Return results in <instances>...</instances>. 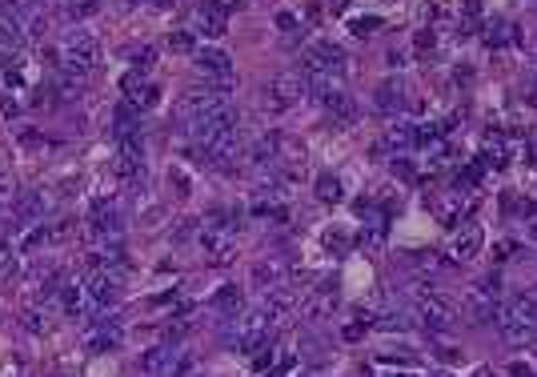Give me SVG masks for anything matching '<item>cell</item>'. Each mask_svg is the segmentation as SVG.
<instances>
[{
	"mask_svg": "<svg viewBox=\"0 0 537 377\" xmlns=\"http://www.w3.org/2000/svg\"><path fill=\"white\" fill-rule=\"evenodd\" d=\"M24 29H20L17 17H8V13H0V52H20L24 49Z\"/></svg>",
	"mask_w": 537,
	"mask_h": 377,
	"instance_id": "17",
	"label": "cell"
},
{
	"mask_svg": "<svg viewBox=\"0 0 537 377\" xmlns=\"http://www.w3.org/2000/svg\"><path fill=\"white\" fill-rule=\"evenodd\" d=\"M317 197L325 201V205H333V201H341V180L337 177H317Z\"/></svg>",
	"mask_w": 537,
	"mask_h": 377,
	"instance_id": "26",
	"label": "cell"
},
{
	"mask_svg": "<svg viewBox=\"0 0 537 377\" xmlns=\"http://www.w3.org/2000/svg\"><path fill=\"white\" fill-rule=\"evenodd\" d=\"M497 325H501V337L509 345H529L537 337V297L534 293L513 297V301L497 313Z\"/></svg>",
	"mask_w": 537,
	"mask_h": 377,
	"instance_id": "1",
	"label": "cell"
},
{
	"mask_svg": "<svg viewBox=\"0 0 537 377\" xmlns=\"http://www.w3.org/2000/svg\"><path fill=\"white\" fill-rule=\"evenodd\" d=\"M437 357L445 361V365H457V361H461V349H453V345H441V349H437Z\"/></svg>",
	"mask_w": 537,
	"mask_h": 377,
	"instance_id": "38",
	"label": "cell"
},
{
	"mask_svg": "<svg viewBox=\"0 0 537 377\" xmlns=\"http://www.w3.org/2000/svg\"><path fill=\"white\" fill-rule=\"evenodd\" d=\"M61 305H65V313H72V317H81L84 305H88V293H84V285H77V281H68V285H61Z\"/></svg>",
	"mask_w": 537,
	"mask_h": 377,
	"instance_id": "20",
	"label": "cell"
},
{
	"mask_svg": "<svg viewBox=\"0 0 537 377\" xmlns=\"http://www.w3.org/2000/svg\"><path fill=\"white\" fill-rule=\"evenodd\" d=\"M317 100H321V105H325L329 113L337 116V121H345V125H353V100H349V93H345V89H341L337 81L329 84V89H325V93H321Z\"/></svg>",
	"mask_w": 537,
	"mask_h": 377,
	"instance_id": "13",
	"label": "cell"
},
{
	"mask_svg": "<svg viewBox=\"0 0 537 377\" xmlns=\"http://www.w3.org/2000/svg\"><path fill=\"white\" fill-rule=\"evenodd\" d=\"M193 61L201 72H209V77H217V81H233V61H228V52L221 49H196Z\"/></svg>",
	"mask_w": 537,
	"mask_h": 377,
	"instance_id": "10",
	"label": "cell"
},
{
	"mask_svg": "<svg viewBox=\"0 0 537 377\" xmlns=\"http://www.w3.org/2000/svg\"><path fill=\"white\" fill-rule=\"evenodd\" d=\"M20 141H24V145H40V132L29 129V132H20Z\"/></svg>",
	"mask_w": 537,
	"mask_h": 377,
	"instance_id": "48",
	"label": "cell"
},
{
	"mask_svg": "<svg viewBox=\"0 0 537 377\" xmlns=\"http://www.w3.org/2000/svg\"><path fill=\"white\" fill-rule=\"evenodd\" d=\"M333 309H337V289H317V293L301 305V317H309V321H325V317H333Z\"/></svg>",
	"mask_w": 537,
	"mask_h": 377,
	"instance_id": "15",
	"label": "cell"
},
{
	"mask_svg": "<svg viewBox=\"0 0 537 377\" xmlns=\"http://www.w3.org/2000/svg\"><path fill=\"white\" fill-rule=\"evenodd\" d=\"M201 253H205L209 265H228L237 257V233L228 229V225H205V233H201Z\"/></svg>",
	"mask_w": 537,
	"mask_h": 377,
	"instance_id": "5",
	"label": "cell"
},
{
	"mask_svg": "<svg viewBox=\"0 0 537 377\" xmlns=\"http://www.w3.org/2000/svg\"><path fill=\"white\" fill-rule=\"evenodd\" d=\"M413 301H417V317H421V325L433 329V333H445V329L457 321L453 305H449L437 289H433V293H425V297H413Z\"/></svg>",
	"mask_w": 537,
	"mask_h": 377,
	"instance_id": "6",
	"label": "cell"
},
{
	"mask_svg": "<svg viewBox=\"0 0 537 377\" xmlns=\"http://www.w3.org/2000/svg\"><path fill=\"white\" fill-rule=\"evenodd\" d=\"M125 100H132V105H137V109H153V105H157V100H161V93H157V89H153V84H137V89H132V93H125Z\"/></svg>",
	"mask_w": 537,
	"mask_h": 377,
	"instance_id": "24",
	"label": "cell"
},
{
	"mask_svg": "<svg viewBox=\"0 0 537 377\" xmlns=\"http://www.w3.org/2000/svg\"><path fill=\"white\" fill-rule=\"evenodd\" d=\"M177 357H180V349L173 341H169V345H153V349L141 353V374H148V377H173L177 369H185V361H177Z\"/></svg>",
	"mask_w": 537,
	"mask_h": 377,
	"instance_id": "7",
	"label": "cell"
},
{
	"mask_svg": "<svg viewBox=\"0 0 537 377\" xmlns=\"http://www.w3.org/2000/svg\"><path fill=\"white\" fill-rule=\"evenodd\" d=\"M116 345H120V329L116 325H100L97 333L88 337V349H93V353H109V349H116Z\"/></svg>",
	"mask_w": 537,
	"mask_h": 377,
	"instance_id": "22",
	"label": "cell"
},
{
	"mask_svg": "<svg viewBox=\"0 0 537 377\" xmlns=\"http://www.w3.org/2000/svg\"><path fill=\"white\" fill-rule=\"evenodd\" d=\"M169 185H173V193H177V197H189V177H185L180 169H173V173H169Z\"/></svg>",
	"mask_w": 537,
	"mask_h": 377,
	"instance_id": "34",
	"label": "cell"
},
{
	"mask_svg": "<svg viewBox=\"0 0 537 377\" xmlns=\"http://www.w3.org/2000/svg\"><path fill=\"white\" fill-rule=\"evenodd\" d=\"M373 325H377V329H385V333H393V329L401 333V329H409V321L401 317V313H385V317H381V321H373Z\"/></svg>",
	"mask_w": 537,
	"mask_h": 377,
	"instance_id": "31",
	"label": "cell"
},
{
	"mask_svg": "<svg viewBox=\"0 0 537 377\" xmlns=\"http://www.w3.org/2000/svg\"><path fill=\"white\" fill-rule=\"evenodd\" d=\"M305 93H309V89L301 81V72H281V77H273V81L265 84V109H269V113H285V109H293Z\"/></svg>",
	"mask_w": 537,
	"mask_h": 377,
	"instance_id": "4",
	"label": "cell"
},
{
	"mask_svg": "<svg viewBox=\"0 0 537 377\" xmlns=\"http://www.w3.org/2000/svg\"><path fill=\"white\" fill-rule=\"evenodd\" d=\"M485 249V233L477 229V225H465V229L453 237V253H457V261H473L477 253Z\"/></svg>",
	"mask_w": 537,
	"mask_h": 377,
	"instance_id": "14",
	"label": "cell"
},
{
	"mask_svg": "<svg viewBox=\"0 0 537 377\" xmlns=\"http://www.w3.org/2000/svg\"><path fill=\"white\" fill-rule=\"evenodd\" d=\"M277 29L285 36H293L297 33V17H293V13H277Z\"/></svg>",
	"mask_w": 537,
	"mask_h": 377,
	"instance_id": "37",
	"label": "cell"
},
{
	"mask_svg": "<svg viewBox=\"0 0 537 377\" xmlns=\"http://www.w3.org/2000/svg\"><path fill=\"white\" fill-rule=\"evenodd\" d=\"M153 65V49H141L137 52V68H148Z\"/></svg>",
	"mask_w": 537,
	"mask_h": 377,
	"instance_id": "45",
	"label": "cell"
},
{
	"mask_svg": "<svg viewBox=\"0 0 537 377\" xmlns=\"http://www.w3.org/2000/svg\"><path fill=\"white\" fill-rule=\"evenodd\" d=\"M393 177H401L405 185H413V180H417V173H413V164H409V161H401V157H397V161H393Z\"/></svg>",
	"mask_w": 537,
	"mask_h": 377,
	"instance_id": "35",
	"label": "cell"
},
{
	"mask_svg": "<svg viewBox=\"0 0 537 377\" xmlns=\"http://www.w3.org/2000/svg\"><path fill=\"white\" fill-rule=\"evenodd\" d=\"M417 145V129L413 125H405V121H393L389 129H385V148H393V153H405V148Z\"/></svg>",
	"mask_w": 537,
	"mask_h": 377,
	"instance_id": "18",
	"label": "cell"
},
{
	"mask_svg": "<svg viewBox=\"0 0 537 377\" xmlns=\"http://www.w3.org/2000/svg\"><path fill=\"white\" fill-rule=\"evenodd\" d=\"M116 285H120V273L116 269H93L88 273V281H84V293H88V301L93 305H113L116 301Z\"/></svg>",
	"mask_w": 537,
	"mask_h": 377,
	"instance_id": "9",
	"label": "cell"
},
{
	"mask_svg": "<svg viewBox=\"0 0 537 377\" xmlns=\"http://www.w3.org/2000/svg\"><path fill=\"white\" fill-rule=\"evenodd\" d=\"M373 105L385 116H397L401 113V105H405V84L401 81H381L377 84V93H373Z\"/></svg>",
	"mask_w": 537,
	"mask_h": 377,
	"instance_id": "12",
	"label": "cell"
},
{
	"mask_svg": "<svg viewBox=\"0 0 537 377\" xmlns=\"http://www.w3.org/2000/svg\"><path fill=\"white\" fill-rule=\"evenodd\" d=\"M413 45H417V49H433V45H437V33H433V29H421V33L413 36Z\"/></svg>",
	"mask_w": 537,
	"mask_h": 377,
	"instance_id": "36",
	"label": "cell"
},
{
	"mask_svg": "<svg viewBox=\"0 0 537 377\" xmlns=\"http://www.w3.org/2000/svg\"><path fill=\"white\" fill-rule=\"evenodd\" d=\"M509 377H534V369H529L525 361H513V365H509Z\"/></svg>",
	"mask_w": 537,
	"mask_h": 377,
	"instance_id": "43",
	"label": "cell"
},
{
	"mask_svg": "<svg viewBox=\"0 0 537 377\" xmlns=\"http://www.w3.org/2000/svg\"><path fill=\"white\" fill-rule=\"evenodd\" d=\"M461 13H465V20L473 24V20L481 17V0H465V4H461Z\"/></svg>",
	"mask_w": 537,
	"mask_h": 377,
	"instance_id": "39",
	"label": "cell"
},
{
	"mask_svg": "<svg viewBox=\"0 0 537 377\" xmlns=\"http://www.w3.org/2000/svg\"><path fill=\"white\" fill-rule=\"evenodd\" d=\"M237 0H205L196 8V33L205 36H225L228 33V13H233Z\"/></svg>",
	"mask_w": 537,
	"mask_h": 377,
	"instance_id": "8",
	"label": "cell"
},
{
	"mask_svg": "<svg viewBox=\"0 0 537 377\" xmlns=\"http://www.w3.org/2000/svg\"><path fill=\"white\" fill-rule=\"evenodd\" d=\"M93 233H97V237H113L116 241V237L125 233V217H120V209L97 201V209H93Z\"/></svg>",
	"mask_w": 537,
	"mask_h": 377,
	"instance_id": "11",
	"label": "cell"
},
{
	"mask_svg": "<svg viewBox=\"0 0 537 377\" xmlns=\"http://www.w3.org/2000/svg\"><path fill=\"white\" fill-rule=\"evenodd\" d=\"M61 61H65V68H72V72H93V68L100 65V45L93 40L88 33H81V29H72V33L65 36V49H61Z\"/></svg>",
	"mask_w": 537,
	"mask_h": 377,
	"instance_id": "3",
	"label": "cell"
},
{
	"mask_svg": "<svg viewBox=\"0 0 537 377\" xmlns=\"http://www.w3.org/2000/svg\"><path fill=\"white\" fill-rule=\"evenodd\" d=\"M505 257H513V241H497L493 245V261H505Z\"/></svg>",
	"mask_w": 537,
	"mask_h": 377,
	"instance_id": "40",
	"label": "cell"
},
{
	"mask_svg": "<svg viewBox=\"0 0 537 377\" xmlns=\"http://www.w3.org/2000/svg\"><path fill=\"white\" fill-rule=\"evenodd\" d=\"M212 309L225 313V317H237V313L244 309V297L237 285H225V289H217V297H212Z\"/></svg>",
	"mask_w": 537,
	"mask_h": 377,
	"instance_id": "19",
	"label": "cell"
},
{
	"mask_svg": "<svg viewBox=\"0 0 537 377\" xmlns=\"http://www.w3.org/2000/svg\"><path fill=\"white\" fill-rule=\"evenodd\" d=\"M169 49H173V52H185V56H193V52H196L193 33H169Z\"/></svg>",
	"mask_w": 537,
	"mask_h": 377,
	"instance_id": "28",
	"label": "cell"
},
{
	"mask_svg": "<svg viewBox=\"0 0 537 377\" xmlns=\"http://www.w3.org/2000/svg\"><path fill=\"white\" fill-rule=\"evenodd\" d=\"M17 201H20V185L8 177V173H0V209H8V213H13V205H17Z\"/></svg>",
	"mask_w": 537,
	"mask_h": 377,
	"instance_id": "25",
	"label": "cell"
},
{
	"mask_svg": "<svg viewBox=\"0 0 537 377\" xmlns=\"http://www.w3.org/2000/svg\"><path fill=\"white\" fill-rule=\"evenodd\" d=\"M8 261H13V241H8V237L0 233V269H4Z\"/></svg>",
	"mask_w": 537,
	"mask_h": 377,
	"instance_id": "41",
	"label": "cell"
},
{
	"mask_svg": "<svg viewBox=\"0 0 537 377\" xmlns=\"http://www.w3.org/2000/svg\"><path fill=\"white\" fill-rule=\"evenodd\" d=\"M377 24H381V17H357L353 24H349V29H353V36H369Z\"/></svg>",
	"mask_w": 537,
	"mask_h": 377,
	"instance_id": "33",
	"label": "cell"
},
{
	"mask_svg": "<svg viewBox=\"0 0 537 377\" xmlns=\"http://www.w3.org/2000/svg\"><path fill=\"white\" fill-rule=\"evenodd\" d=\"M525 233H529V241H537V217L529 221V229H525Z\"/></svg>",
	"mask_w": 537,
	"mask_h": 377,
	"instance_id": "49",
	"label": "cell"
},
{
	"mask_svg": "<svg viewBox=\"0 0 537 377\" xmlns=\"http://www.w3.org/2000/svg\"><path fill=\"white\" fill-rule=\"evenodd\" d=\"M65 8H68V17L72 20H84V17H93L100 8V0H65Z\"/></svg>",
	"mask_w": 537,
	"mask_h": 377,
	"instance_id": "27",
	"label": "cell"
},
{
	"mask_svg": "<svg viewBox=\"0 0 537 377\" xmlns=\"http://www.w3.org/2000/svg\"><path fill=\"white\" fill-rule=\"evenodd\" d=\"M525 161H529V164H537V132L529 137V145H525Z\"/></svg>",
	"mask_w": 537,
	"mask_h": 377,
	"instance_id": "44",
	"label": "cell"
},
{
	"mask_svg": "<svg viewBox=\"0 0 537 377\" xmlns=\"http://www.w3.org/2000/svg\"><path fill=\"white\" fill-rule=\"evenodd\" d=\"M365 325H369V321H353V325H345V341H357L361 333H365Z\"/></svg>",
	"mask_w": 537,
	"mask_h": 377,
	"instance_id": "42",
	"label": "cell"
},
{
	"mask_svg": "<svg viewBox=\"0 0 537 377\" xmlns=\"http://www.w3.org/2000/svg\"><path fill=\"white\" fill-rule=\"evenodd\" d=\"M20 325L29 329V333H45V313L36 309V305H29V309L20 313Z\"/></svg>",
	"mask_w": 537,
	"mask_h": 377,
	"instance_id": "29",
	"label": "cell"
},
{
	"mask_svg": "<svg viewBox=\"0 0 537 377\" xmlns=\"http://www.w3.org/2000/svg\"><path fill=\"white\" fill-rule=\"evenodd\" d=\"M305 20H309V24H317V20H321V8H317V4H305Z\"/></svg>",
	"mask_w": 537,
	"mask_h": 377,
	"instance_id": "46",
	"label": "cell"
},
{
	"mask_svg": "<svg viewBox=\"0 0 537 377\" xmlns=\"http://www.w3.org/2000/svg\"><path fill=\"white\" fill-rule=\"evenodd\" d=\"M253 285L257 289H277V285H285V261H277V257H269V261H257L253 265Z\"/></svg>",
	"mask_w": 537,
	"mask_h": 377,
	"instance_id": "16",
	"label": "cell"
},
{
	"mask_svg": "<svg viewBox=\"0 0 537 377\" xmlns=\"http://www.w3.org/2000/svg\"><path fill=\"white\" fill-rule=\"evenodd\" d=\"M313 56H317V61H321V65L329 68V72H333V68H341V61H345V52L337 49V45H329V40H317V45H313Z\"/></svg>",
	"mask_w": 537,
	"mask_h": 377,
	"instance_id": "23",
	"label": "cell"
},
{
	"mask_svg": "<svg viewBox=\"0 0 537 377\" xmlns=\"http://www.w3.org/2000/svg\"><path fill=\"white\" fill-rule=\"evenodd\" d=\"M40 245H49V225H45V221H40V225H29V229L20 233V241H17L20 253H36Z\"/></svg>",
	"mask_w": 537,
	"mask_h": 377,
	"instance_id": "21",
	"label": "cell"
},
{
	"mask_svg": "<svg viewBox=\"0 0 537 377\" xmlns=\"http://www.w3.org/2000/svg\"><path fill=\"white\" fill-rule=\"evenodd\" d=\"M405 261L417 265V269H433V265H437V257H433V249H429V253H425V249H413V253H405Z\"/></svg>",
	"mask_w": 537,
	"mask_h": 377,
	"instance_id": "30",
	"label": "cell"
},
{
	"mask_svg": "<svg viewBox=\"0 0 537 377\" xmlns=\"http://www.w3.org/2000/svg\"><path fill=\"white\" fill-rule=\"evenodd\" d=\"M0 109H4V116H8V121H13V116L20 113V105H17V100H4V105H0Z\"/></svg>",
	"mask_w": 537,
	"mask_h": 377,
	"instance_id": "47",
	"label": "cell"
},
{
	"mask_svg": "<svg viewBox=\"0 0 537 377\" xmlns=\"http://www.w3.org/2000/svg\"><path fill=\"white\" fill-rule=\"evenodd\" d=\"M40 0H0V13H8V17H20L24 8H33Z\"/></svg>",
	"mask_w": 537,
	"mask_h": 377,
	"instance_id": "32",
	"label": "cell"
},
{
	"mask_svg": "<svg viewBox=\"0 0 537 377\" xmlns=\"http://www.w3.org/2000/svg\"><path fill=\"white\" fill-rule=\"evenodd\" d=\"M497 297H501V281H497V277L477 281V285H469L465 297H461V313L469 317L473 325H485V321H493V317L501 313Z\"/></svg>",
	"mask_w": 537,
	"mask_h": 377,
	"instance_id": "2",
	"label": "cell"
}]
</instances>
